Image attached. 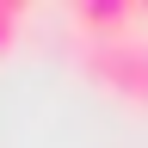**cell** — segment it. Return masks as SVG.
Returning a JSON list of instances; mask_svg holds the SVG:
<instances>
[{
    "label": "cell",
    "mask_w": 148,
    "mask_h": 148,
    "mask_svg": "<svg viewBox=\"0 0 148 148\" xmlns=\"http://www.w3.org/2000/svg\"><path fill=\"white\" fill-rule=\"evenodd\" d=\"M74 62L111 99L148 111V25L117 31V37H74Z\"/></svg>",
    "instance_id": "6da1fadb"
},
{
    "label": "cell",
    "mask_w": 148,
    "mask_h": 148,
    "mask_svg": "<svg viewBox=\"0 0 148 148\" xmlns=\"http://www.w3.org/2000/svg\"><path fill=\"white\" fill-rule=\"evenodd\" d=\"M31 25V6H18V0H0V56H12L18 31Z\"/></svg>",
    "instance_id": "7a4b0ae2"
},
{
    "label": "cell",
    "mask_w": 148,
    "mask_h": 148,
    "mask_svg": "<svg viewBox=\"0 0 148 148\" xmlns=\"http://www.w3.org/2000/svg\"><path fill=\"white\" fill-rule=\"evenodd\" d=\"M142 18H148V6H142Z\"/></svg>",
    "instance_id": "3957f363"
}]
</instances>
